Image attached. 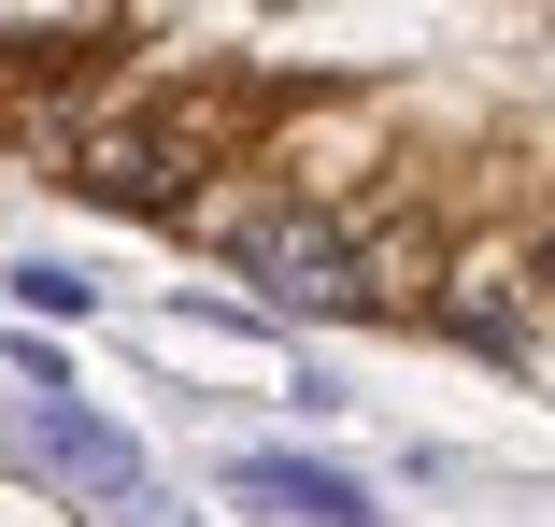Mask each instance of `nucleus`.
Wrapping results in <instances>:
<instances>
[{
	"label": "nucleus",
	"mask_w": 555,
	"mask_h": 527,
	"mask_svg": "<svg viewBox=\"0 0 555 527\" xmlns=\"http://www.w3.org/2000/svg\"><path fill=\"white\" fill-rule=\"evenodd\" d=\"M199 171H214L199 115H115V129L72 143V185H86V200H129V215H185Z\"/></svg>",
	"instance_id": "f257e3e1"
},
{
	"label": "nucleus",
	"mask_w": 555,
	"mask_h": 527,
	"mask_svg": "<svg viewBox=\"0 0 555 527\" xmlns=\"http://www.w3.org/2000/svg\"><path fill=\"white\" fill-rule=\"evenodd\" d=\"M229 257H243V285L271 313H371V271H357V243L327 229V215H243Z\"/></svg>",
	"instance_id": "f03ea898"
},
{
	"label": "nucleus",
	"mask_w": 555,
	"mask_h": 527,
	"mask_svg": "<svg viewBox=\"0 0 555 527\" xmlns=\"http://www.w3.org/2000/svg\"><path fill=\"white\" fill-rule=\"evenodd\" d=\"M541 299H555V257H541V243H470V257L427 271V313H441L456 343H513Z\"/></svg>",
	"instance_id": "7ed1b4c3"
},
{
	"label": "nucleus",
	"mask_w": 555,
	"mask_h": 527,
	"mask_svg": "<svg viewBox=\"0 0 555 527\" xmlns=\"http://www.w3.org/2000/svg\"><path fill=\"white\" fill-rule=\"evenodd\" d=\"M229 499H243V513H271V527H371V485H343V471L299 457V442L229 457Z\"/></svg>",
	"instance_id": "20e7f679"
},
{
	"label": "nucleus",
	"mask_w": 555,
	"mask_h": 527,
	"mask_svg": "<svg viewBox=\"0 0 555 527\" xmlns=\"http://www.w3.org/2000/svg\"><path fill=\"white\" fill-rule=\"evenodd\" d=\"M29 457H43L57 485H86L100 513H143V442L100 428V413H72V399H29Z\"/></svg>",
	"instance_id": "39448f33"
},
{
	"label": "nucleus",
	"mask_w": 555,
	"mask_h": 527,
	"mask_svg": "<svg viewBox=\"0 0 555 527\" xmlns=\"http://www.w3.org/2000/svg\"><path fill=\"white\" fill-rule=\"evenodd\" d=\"M15 285H29V313H86V271H57V257H29Z\"/></svg>",
	"instance_id": "423d86ee"
}]
</instances>
